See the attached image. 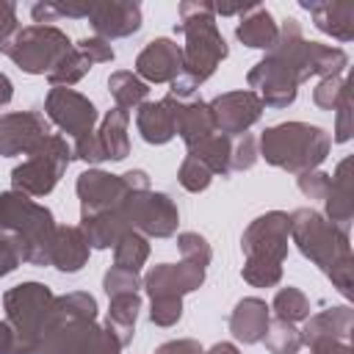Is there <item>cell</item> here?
I'll return each instance as SVG.
<instances>
[{
    "mask_svg": "<svg viewBox=\"0 0 354 354\" xmlns=\"http://www.w3.org/2000/svg\"><path fill=\"white\" fill-rule=\"evenodd\" d=\"M0 354H14V332L3 321H0Z\"/></svg>",
    "mask_w": 354,
    "mask_h": 354,
    "instance_id": "52",
    "label": "cell"
},
{
    "mask_svg": "<svg viewBox=\"0 0 354 354\" xmlns=\"http://www.w3.org/2000/svg\"><path fill=\"white\" fill-rule=\"evenodd\" d=\"M72 152H75V158H80V160H86V163H100V160H105V152H102L100 138H97L94 130L86 133V136H77Z\"/></svg>",
    "mask_w": 354,
    "mask_h": 354,
    "instance_id": "46",
    "label": "cell"
},
{
    "mask_svg": "<svg viewBox=\"0 0 354 354\" xmlns=\"http://www.w3.org/2000/svg\"><path fill=\"white\" fill-rule=\"evenodd\" d=\"M177 249H180V254L185 257V263H194V266H199V268H205V266L210 263V246H207V241H205L202 235H196V232H183V235L177 238Z\"/></svg>",
    "mask_w": 354,
    "mask_h": 354,
    "instance_id": "39",
    "label": "cell"
},
{
    "mask_svg": "<svg viewBox=\"0 0 354 354\" xmlns=\"http://www.w3.org/2000/svg\"><path fill=\"white\" fill-rule=\"evenodd\" d=\"M288 232H290V216L282 210H271L246 227L241 238L246 266L241 274L249 285L271 288L282 279V260L288 254Z\"/></svg>",
    "mask_w": 354,
    "mask_h": 354,
    "instance_id": "5",
    "label": "cell"
},
{
    "mask_svg": "<svg viewBox=\"0 0 354 354\" xmlns=\"http://www.w3.org/2000/svg\"><path fill=\"white\" fill-rule=\"evenodd\" d=\"M205 282V268L194 263H160L144 277V288L149 299H183V293L196 290Z\"/></svg>",
    "mask_w": 354,
    "mask_h": 354,
    "instance_id": "16",
    "label": "cell"
},
{
    "mask_svg": "<svg viewBox=\"0 0 354 354\" xmlns=\"http://www.w3.org/2000/svg\"><path fill=\"white\" fill-rule=\"evenodd\" d=\"M136 72L144 83H171L183 72V47L171 39H152L136 58Z\"/></svg>",
    "mask_w": 354,
    "mask_h": 354,
    "instance_id": "17",
    "label": "cell"
},
{
    "mask_svg": "<svg viewBox=\"0 0 354 354\" xmlns=\"http://www.w3.org/2000/svg\"><path fill=\"white\" fill-rule=\"evenodd\" d=\"M307 75V39L301 36L299 19L288 17L279 25L277 44L268 50V55L249 72V86L257 88L263 105L271 108H288L296 100L299 83H304Z\"/></svg>",
    "mask_w": 354,
    "mask_h": 354,
    "instance_id": "2",
    "label": "cell"
},
{
    "mask_svg": "<svg viewBox=\"0 0 354 354\" xmlns=\"http://www.w3.org/2000/svg\"><path fill=\"white\" fill-rule=\"evenodd\" d=\"M351 332V310L348 307H332L318 315H313L301 329V343L313 346L318 340H346Z\"/></svg>",
    "mask_w": 354,
    "mask_h": 354,
    "instance_id": "24",
    "label": "cell"
},
{
    "mask_svg": "<svg viewBox=\"0 0 354 354\" xmlns=\"http://www.w3.org/2000/svg\"><path fill=\"white\" fill-rule=\"evenodd\" d=\"M88 11H91V3H36L30 8V17L33 22L44 25V22H55L64 17L80 19V17H88Z\"/></svg>",
    "mask_w": 354,
    "mask_h": 354,
    "instance_id": "37",
    "label": "cell"
},
{
    "mask_svg": "<svg viewBox=\"0 0 354 354\" xmlns=\"http://www.w3.org/2000/svg\"><path fill=\"white\" fill-rule=\"evenodd\" d=\"M313 354H351L346 340H318L313 343Z\"/></svg>",
    "mask_w": 354,
    "mask_h": 354,
    "instance_id": "51",
    "label": "cell"
},
{
    "mask_svg": "<svg viewBox=\"0 0 354 354\" xmlns=\"http://www.w3.org/2000/svg\"><path fill=\"white\" fill-rule=\"evenodd\" d=\"M91 64H105V61H113V47H111V41H105V39H100V36H91V39H80L77 44H75Z\"/></svg>",
    "mask_w": 354,
    "mask_h": 354,
    "instance_id": "45",
    "label": "cell"
},
{
    "mask_svg": "<svg viewBox=\"0 0 354 354\" xmlns=\"http://www.w3.org/2000/svg\"><path fill=\"white\" fill-rule=\"evenodd\" d=\"M268 329V304L263 299H241L230 315V332L241 343H260Z\"/></svg>",
    "mask_w": 354,
    "mask_h": 354,
    "instance_id": "21",
    "label": "cell"
},
{
    "mask_svg": "<svg viewBox=\"0 0 354 354\" xmlns=\"http://www.w3.org/2000/svg\"><path fill=\"white\" fill-rule=\"evenodd\" d=\"M88 22L100 39H105V41L122 39V36H130L141 28V6L138 3H119V0L91 3Z\"/></svg>",
    "mask_w": 354,
    "mask_h": 354,
    "instance_id": "18",
    "label": "cell"
},
{
    "mask_svg": "<svg viewBox=\"0 0 354 354\" xmlns=\"http://www.w3.org/2000/svg\"><path fill=\"white\" fill-rule=\"evenodd\" d=\"M266 346L271 354H296L301 348V335L293 329V324L288 321H268V329L263 335Z\"/></svg>",
    "mask_w": 354,
    "mask_h": 354,
    "instance_id": "36",
    "label": "cell"
},
{
    "mask_svg": "<svg viewBox=\"0 0 354 354\" xmlns=\"http://www.w3.org/2000/svg\"><path fill=\"white\" fill-rule=\"evenodd\" d=\"M127 122L130 113L122 108L108 111V116L102 119V127L97 130L100 147L105 152V160H124L130 152V141H127Z\"/></svg>",
    "mask_w": 354,
    "mask_h": 354,
    "instance_id": "26",
    "label": "cell"
},
{
    "mask_svg": "<svg viewBox=\"0 0 354 354\" xmlns=\"http://www.w3.org/2000/svg\"><path fill=\"white\" fill-rule=\"evenodd\" d=\"M207 354H241V351H238L232 343H216V346H213Z\"/></svg>",
    "mask_w": 354,
    "mask_h": 354,
    "instance_id": "54",
    "label": "cell"
},
{
    "mask_svg": "<svg viewBox=\"0 0 354 354\" xmlns=\"http://www.w3.org/2000/svg\"><path fill=\"white\" fill-rule=\"evenodd\" d=\"M130 188L122 174H108L100 169H88L77 177V196H80V218L116 210L127 199Z\"/></svg>",
    "mask_w": 354,
    "mask_h": 354,
    "instance_id": "12",
    "label": "cell"
},
{
    "mask_svg": "<svg viewBox=\"0 0 354 354\" xmlns=\"http://www.w3.org/2000/svg\"><path fill=\"white\" fill-rule=\"evenodd\" d=\"M337 130H335V141H348L351 136V97L348 91L343 94V100L337 102Z\"/></svg>",
    "mask_w": 354,
    "mask_h": 354,
    "instance_id": "47",
    "label": "cell"
},
{
    "mask_svg": "<svg viewBox=\"0 0 354 354\" xmlns=\"http://www.w3.org/2000/svg\"><path fill=\"white\" fill-rule=\"evenodd\" d=\"M329 152V136L307 122H282L260 136V155L285 171H313Z\"/></svg>",
    "mask_w": 354,
    "mask_h": 354,
    "instance_id": "6",
    "label": "cell"
},
{
    "mask_svg": "<svg viewBox=\"0 0 354 354\" xmlns=\"http://www.w3.org/2000/svg\"><path fill=\"white\" fill-rule=\"evenodd\" d=\"M274 313L279 321H288V324H296V321H304L310 315V301L307 296L299 290V288H282L277 296H274Z\"/></svg>",
    "mask_w": 354,
    "mask_h": 354,
    "instance_id": "34",
    "label": "cell"
},
{
    "mask_svg": "<svg viewBox=\"0 0 354 354\" xmlns=\"http://www.w3.org/2000/svg\"><path fill=\"white\" fill-rule=\"evenodd\" d=\"M47 136H50V124L36 111L0 116V155H28Z\"/></svg>",
    "mask_w": 354,
    "mask_h": 354,
    "instance_id": "15",
    "label": "cell"
},
{
    "mask_svg": "<svg viewBox=\"0 0 354 354\" xmlns=\"http://www.w3.org/2000/svg\"><path fill=\"white\" fill-rule=\"evenodd\" d=\"M174 133L185 141V147H196L199 141H205L207 136L216 133V124H213V113L207 108V102H188V105H180L177 108V124H174Z\"/></svg>",
    "mask_w": 354,
    "mask_h": 354,
    "instance_id": "25",
    "label": "cell"
},
{
    "mask_svg": "<svg viewBox=\"0 0 354 354\" xmlns=\"http://www.w3.org/2000/svg\"><path fill=\"white\" fill-rule=\"evenodd\" d=\"M47 116L66 133V136H86L94 130V122H97V108L91 105L88 97L72 91V88H50L47 94Z\"/></svg>",
    "mask_w": 354,
    "mask_h": 354,
    "instance_id": "13",
    "label": "cell"
},
{
    "mask_svg": "<svg viewBox=\"0 0 354 354\" xmlns=\"http://www.w3.org/2000/svg\"><path fill=\"white\" fill-rule=\"evenodd\" d=\"M329 185H332V177L324 174V171H304V174H299V188L310 199H326Z\"/></svg>",
    "mask_w": 354,
    "mask_h": 354,
    "instance_id": "44",
    "label": "cell"
},
{
    "mask_svg": "<svg viewBox=\"0 0 354 354\" xmlns=\"http://www.w3.org/2000/svg\"><path fill=\"white\" fill-rule=\"evenodd\" d=\"M17 266H19V254H17V249L11 246V241H8V238H3V235H0V277L11 274Z\"/></svg>",
    "mask_w": 354,
    "mask_h": 354,
    "instance_id": "49",
    "label": "cell"
},
{
    "mask_svg": "<svg viewBox=\"0 0 354 354\" xmlns=\"http://www.w3.org/2000/svg\"><path fill=\"white\" fill-rule=\"evenodd\" d=\"M91 69V61L77 50V47H72L61 61H58V66L47 75L50 77V83H53V88L55 86H61V88H69L72 83H77L86 72Z\"/></svg>",
    "mask_w": 354,
    "mask_h": 354,
    "instance_id": "33",
    "label": "cell"
},
{
    "mask_svg": "<svg viewBox=\"0 0 354 354\" xmlns=\"http://www.w3.org/2000/svg\"><path fill=\"white\" fill-rule=\"evenodd\" d=\"M0 235L11 241L19 260L30 266H50L55 238L53 213L19 191L0 194Z\"/></svg>",
    "mask_w": 354,
    "mask_h": 354,
    "instance_id": "4",
    "label": "cell"
},
{
    "mask_svg": "<svg viewBox=\"0 0 354 354\" xmlns=\"http://www.w3.org/2000/svg\"><path fill=\"white\" fill-rule=\"evenodd\" d=\"M72 47L75 44L64 30L53 25H28L17 30L8 41H3L0 53L8 55L28 75H50Z\"/></svg>",
    "mask_w": 354,
    "mask_h": 354,
    "instance_id": "8",
    "label": "cell"
},
{
    "mask_svg": "<svg viewBox=\"0 0 354 354\" xmlns=\"http://www.w3.org/2000/svg\"><path fill=\"white\" fill-rule=\"evenodd\" d=\"M213 124L221 136H243L263 113V102L254 91H230L216 97L210 105Z\"/></svg>",
    "mask_w": 354,
    "mask_h": 354,
    "instance_id": "14",
    "label": "cell"
},
{
    "mask_svg": "<svg viewBox=\"0 0 354 354\" xmlns=\"http://www.w3.org/2000/svg\"><path fill=\"white\" fill-rule=\"evenodd\" d=\"M326 213H329V221L348 230V221H351V185H348V160H343L337 166V174L332 177V185H329V194H326Z\"/></svg>",
    "mask_w": 354,
    "mask_h": 354,
    "instance_id": "28",
    "label": "cell"
},
{
    "mask_svg": "<svg viewBox=\"0 0 354 354\" xmlns=\"http://www.w3.org/2000/svg\"><path fill=\"white\" fill-rule=\"evenodd\" d=\"M119 340L94 321H66L50 313L36 354H119Z\"/></svg>",
    "mask_w": 354,
    "mask_h": 354,
    "instance_id": "9",
    "label": "cell"
},
{
    "mask_svg": "<svg viewBox=\"0 0 354 354\" xmlns=\"http://www.w3.org/2000/svg\"><path fill=\"white\" fill-rule=\"evenodd\" d=\"M183 315V299H152V310L149 318L158 326H171L177 324Z\"/></svg>",
    "mask_w": 354,
    "mask_h": 354,
    "instance_id": "43",
    "label": "cell"
},
{
    "mask_svg": "<svg viewBox=\"0 0 354 354\" xmlns=\"http://www.w3.org/2000/svg\"><path fill=\"white\" fill-rule=\"evenodd\" d=\"M235 36L246 44V47H254V50H271L277 44V36H279V25L274 22L271 11L263 8V6H249V11L241 17L238 28H235Z\"/></svg>",
    "mask_w": 354,
    "mask_h": 354,
    "instance_id": "23",
    "label": "cell"
},
{
    "mask_svg": "<svg viewBox=\"0 0 354 354\" xmlns=\"http://www.w3.org/2000/svg\"><path fill=\"white\" fill-rule=\"evenodd\" d=\"M8 326L14 332V354H36L55 296L39 282H22L3 296Z\"/></svg>",
    "mask_w": 354,
    "mask_h": 354,
    "instance_id": "7",
    "label": "cell"
},
{
    "mask_svg": "<svg viewBox=\"0 0 354 354\" xmlns=\"http://www.w3.org/2000/svg\"><path fill=\"white\" fill-rule=\"evenodd\" d=\"M177 30L185 36L183 72L171 80V94L169 97L185 100L227 58V41L218 33L216 14H213L210 3H180V25H177Z\"/></svg>",
    "mask_w": 354,
    "mask_h": 354,
    "instance_id": "1",
    "label": "cell"
},
{
    "mask_svg": "<svg viewBox=\"0 0 354 354\" xmlns=\"http://www.w3.org/2000/svg\"><path fill=\"white\" fill-rule=\"evenodd\" d=\"M108 88L116 100V108H122V111H130V108L141 105L147 100V91H149V86L133 72H113L108 77Z\"/></svg>",
    "mask_w": 354,
    "mask_h": 354,
    "instance_id": "31",
    "label": "cell"
},
{
    "mask_svg": "<svg viewBox=\"0 0 354 354\" xmlns=\"http://www.w3.org/2000/svg\"><path fill=\"white\" fill-rule=\"evenodd\" d=\"M11 97H14V86H11V80L0 72V105H8Z\"/></svg>",
    "mask_w": 354,
    "mask_h": 354,
    "instance_id": "53",
    "label": "cell"
},
{
    "mask_svg": "<svg viewBox=\"0 0 354 354\" xmlns=\"http://www.w3.org/2000/svg\"><path fill=\"white\" fill-rule=\"evenodd\" d=\"M301 8L313 14V22L318 30L335 36L337 41L354 39V3H307L301 0Z\"/></svg>",
    "mask_w": 354,
    "mask_h": 354,
    "instance_id": "22",
    "label": "cell"
},
{
    "mask_svg": "<svg viewBox=\"0 0 354 354\" xmlns=\"http://www.w3.org/2000/svg\"><path fill=\"white\" fill-rule=\"evenodd\" d=\"M14 33H17V6L0 0V44L8 41Z\"/></svg>",
    "mask_w": 354,
    "mask_h": 354,
    "instance_id": "48",
    "label": "cell"
},
{
    "mask_svg": "<svg viewBox=\"0 0 354 354\" xmlns=\"http://www.w3.org/2000/svg\"><path fill=\"white\" fill-rule=\"evenodd\" d=\"M230 152H232V141L227 136H216V133L188 149V155L196 158L199 163H205L210 169V174H221V177L230 174Z\"/></svg>",
    "mask_w": 354,
    "mask_h": 354,
    "instance_id": "29",
    "label": "cell"
},
{
    "mask_svg": "<svg viewBox=\"0 0 354 354\" xmlns=\"http://www.w3.org/2000/svg\"><path fill=\"white\" fill-rule=\"evenodd\" d=\"M180 185L185 188V191H205L207 185H210V180H213V174H210V169L205 166V163H199L196 158H185L183 160V166H180Z\"/></svg>",
    "mask_w": 354,
    "mask_h": 354,
    "instance_id": "38",
    "label": "cell"
},
{
    "mask_svg": "<svg viewBox=\"0 0 354 354\" xmlns=\"http://www.w3.org/2000/svg\"><path fill=\"white\" fill-rule=\"evenodd\" d=\"M122 213L130 224V230H141L144 235L152 238H169L177 230L180 213L174 207V202L166 194L158 191H130L127 199L122 202Z\"/></svg>",
    "mask_w": 354,
    "mask_h": 354,
    "instance_id": "11",
    "label": "cell"
},
{
    "mask_svg": "<svg viewBox=\"0 0 354 354\" xmlns=\"http://www.w3.org/2000/svg\"><path fill=\"white\" fill-rule=\"evenodd\" d=\"M69 144L61 138V136H47L44 141H39L28 158L11 171V183H14V191L25 194V196H44L50 194L61 174L66 171L69 166Z\"/></svg>",
    "mask_w": 354,
    "mask_h": 354,
    "instance_id": "10",
    "label": "cell"
},
{
    "mask_svg": "<svg viewBox=\"0 0 354 354\" xmlns=\"http://www.w3.org/2000/svg\"><path fill=\"white\" fill-rule=\"evenodd\" d=\"M346 91H348V88H346V80H343L340 75H335V77H324V80L315 86L313 100H315L318 108H324V111H335Z\"/></svg>",
    "mask_w": 354,
    "mask_h": 354,
    "instance_id": "40",
    "label": "cell"
},
{
    "mask_svg": "<svg viewBox=\"0 0 354 354\" xmlns=\"http://www.w3.org/2000/svg\"><path fill=\"white\" fill-rule=\"evenodd\" d=\"M149 257V243L141 232L136 230H127L119 235V241L113 243V260H116V268H124V271H136L147 263Z\"/></svg>",
    "mask_w": 354,
    "mask_h": 354,
    "instance_id": "30",
    "label": "cell"
},
{
    "mask_svg": "<svg viewBox=\"0 0 354 354\" xmlns=\"http://www.w3.org/2000/svg\"><path fill=\"white\" fill-rule=\"evenodd\" d=\"M290 235L304 257L326 271L329 279L340 288L343 296H351V252H348V230L326 221L315 210H296L290 216Z\"/></svg>",
    "mask_w": 354,
    "mask_h": 354,
    "instance_id": "3",
    "label": "cell"
},
{
    "mask_svg": "<svg viewBox=\"0 0 354 354\" xmlns=\"http://www.w3.org/2000/svg\"><path fill=\"white\" fill-rule=\"evenodd\" d=\"M254 160H257V141H254V136L243 133V136L232 144V152H230V171L252 169Z\"/></svg>",
    "mask_w": 354,
    "mask_h": 354,
    "instance_id": "42",
    "label": "cell"
},
{
    "mask_svg": "<svg viewBox=\"0 0 354 354\" xmlns=\"http://www.w3.org/2000/svg\"><path fill=\"white\" fill-rule=\"evenodd\" d=\"M177 108H180V100H174V97H163L160 102H141L138 113H136L141 138L149 144H166L174 136Z\"/></svg>",
    "mask_w": 354,
    "mask_h": 354,
    "instance_id": "19",
    "label": "cell"
},
{
    "mask_svg": "<svg viewBox=\"0 0 354 354\" xmlns=\"http://www.w3.org/2000/svg\"><path fill=\"white\" fill-rule=\"evenodd\" d=\"M102 285H105L108 299L122 296V293H136V290L141 288V282H138V274H136V271H124V268H116V266L105 274Z\"/></svg>",
    "mask_w": 354,
    "mask_h": 354,
    "instance_id": "41",
    "label": "cell"
},
{
    "mask_svg": "<svg viewBox=\"0 0 354 354\" xmlns=\"http://www.w3.org/2000/svg\"><path fill=\"white\" fill-rule=\"evenodd\" d=\"M141 310V299L138 293H122L111 299V310H108V324L105 329L119 340V346H127L133 340V329H136V318Z\"/></svg>",
    "mask_w": 354,
    "mask_h": 354,
    "instance_id": "27",
    "label": "cell"
},
{
    "mask_svg": "<svg viewBox=\"0 0 354 354\" xmlns=\"http://www.w3.org/2000/svg\"><path fill=\"white\" fill-rule=\"evenodd\" d=\"M53 313L58 318H66V321H94L97 301L88 293H66V296H58L55 299Z\"/></svg>",
    "mask_w": 354,
    "mask_h": 354,
    "instance_id": "35",
    "label": "cell"
},
{
    "mask_svg": "<svg viewBox=\"0 0 354 354\" xmlns=\"http://www.w3.org/2000/svg\"><path fill=\"white\" fill-rule=\"evenodd\" d=\"M346 53L340 47H329V44H318V41H307V72L310 75H321V77H335L343 72L346 66Z\"/></svg>",
    "mask_w": 354,
    "mask_h": 354,
    "instance_id": "32",
    "label": "cell"
},
{
    "mask_svg": "<svg viewBox=\"0 0 354 354\" xmlns=\"http://www.w3.org/2000/svg\"><path fill=\"white\" fill-rule=\"evenodd\" d=\"M88 241L80 227H55L53 249H50V266H55L64 274H75L88 260Z\"/></svg>",
    "mask_w": 354,
    "mask_h": 354,
    "instance_id": "20",
    "label": "cell"
},
{
    "mask_svg": "<svg viewBox=\"0 0 354 354\" xmlns=\"http://www.w3.org/2000/svg\"><path fill=\"white\" fill-rule=\"evenodd\" d=\"M155 354H205V351L196 340H171V343H163Z\"/></svg>",
    "mask_w": 354,
    "mask_h": 354,
    "instance_id": "50",
    "label": "cell"
}]
</instances>
